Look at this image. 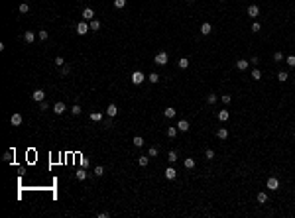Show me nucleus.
<instances>
[{"label":"nucleus","mask_w":295,"mask_h":218,"mask_svg":"<svg viewBox=\"0 0 295 218\" xmlns=\"http://www.w3.org/2000/svg\"><path fill=\"white\" fill-rule=\"evenodd\" d=\"M130 81L134 83V85H142V83L146 81V75L142 71H134V73H132V77H130Z\"/></svg>","instance_id":"1"},{"label":"nucleus","mask_w":295,"mask_h":218,"mask_svg":"<svg viewBox=\"0 0 295 218\" xmlns=\"http://www.w3.org/2000/svg\"><path fill=\"white\" fill-rule=\"evenodd\" d=\"M167 61H169V57H167V53H165V51H159V53L156 55V59H154V63H156V65H165Z\"/></svg>","instance_id":"2"},{"label":"nucleus","mask_w":295,"mask_h":218,"mask_svg":"<svg viewBox=\"0 0 295 218\" xmlns=\"http://www.w3.org/2000/svg\"><path fill=\"white\" fill-rule=\"evenodd\" d=\"M89 30H91V28H89V22L83 20V22H79V24H77V33H79V35H85V33H89Z\"/></svg>","instance_id":"3"},{"label":"nucleus","mask_w":295,"mask_h":218,"mask_svg":"<svg viewBox=\"0 0 295 218\" xmlns=\"http://www.w3.org/2000/svg\"><path fill=\"white\" fill-rule=\"evenodd\" d=\"M83 20L85 22L95 20V10H92V8H85V10H83Z\"/></svg>","instance_id":"4"},{"label":"nucleus","mask_w":295,"mask_h":218,"mask_svg":"<svg viewBox=\"0 0 295 218\" xmlns=\"http://www.w3.org/2000/svg\"><path fill=\"white\" fill-rule=\"evenodd\" d=\"M268 189L269 191H277V189H279V181L275 177H269L268 179Z\"/></svg>","instance_id":"5"},{"label":"nucleus","mask_w":295,"mask_h":218,"mask_svg":"<svg viewBox=\"0 0 295 218\" xmlns=\"http://www.w3.org/2000/svg\"><path fill=\"white\" fill-rule=\"evenodd\" d=\"M32 98L36 100V102H41V100H45V93L41 91V88H38V91H33V94H32Z\"/></svg>","instance_id":"6"},{"label":"nucleus","mask_w":295,"mask_h":218,"mask_svg":"<svg viewBox=\"0 0 295 218\" xmlns=\"http://www.w3.org/2000/svg\"><path fill=\"white\" fill-rule=\"evenodd\" d=\"M53 112L57 114V116H61V114L65 112V102H55V104H53Z\"/></svg>","instance_id":"7"},{"label":"nucleus","mask_w":295,"mask_h":218,"mask_svg":"<svg viewBox=\"0 0 295 218\" xmlns=\"http://www.w3.org/2000/svg\"><path fill=\"white\" fill-rule=\"evenodd\" d=\"M175 177H177V171L173 167H167V169H165V179H167V181H173Z\"/></svg>","instance_id":"8"},{"label":"nucleus","mask_w":295,"mask_h":218,"mask_svg":"<svg viewBox=\"0 0 295 218\" xmlns=\"http://www.w3.org/2000/svg\"><path fill=\"white\" fill-rule=\"evenodd\" d=\"M258 14H260V8L256 6V4H250V6H248V16H250V18H256Z\"/></svg>","instance_id":"9"},{"label":"nucleus","mask_w":295,"mask_h":218,"mask_svg":"<svg viewBox=\"0 0 295 218\" xmlns=\"http://www.w3.org/2000/svg\"><path fill=\"white\" fill-rule=\"evenodd\" d=\"M189 128H191V126H189L187 120H179V122H177V130H181V132H187Z\"/></svg>","instance_id":"10"},{"label":"nucleus","mask_w":295,"mask_h":218,"mask_svg":"<svg viewBox=\"0 0 295 218\" xmlns=\"http://www.w3.org/2000/svg\"><path fill=\"white\" fill-rule=\"evenodd\" d=\"M216 138L218 139H226L228 138V130H226V128H218V130H216Z\"/></svg>","instance_id":"11"},{"label":"nucleus","mask_w":295,"mask_h":218,"mask_svg":"<svg viewBox=\"0 0 295 218\" xmlns=\"http://www.w3.org/2000/svg\"><path fill=\"white\" fill-rule=\"evenodd\" d=\"M210 32H213V26H210L209 22H205L203 26H201V33H203V35H209Z\"/></svg>","instance_id":"12"},{"label":"nucleus","mask_w":295,"mask_h":218,"mask_svg":"<svg viewBox=\"0 0 295 218\" xmlns=\"http://www.w3.org/2000/svg\"><path fill=\"white\" fill-rule=\"evenodd\" d=\"M10 124H12V126H20V124H22V114H12Z\"/></svg>","instance_id":"13"},{"label":"nucleus","mask_w":295,"mask_h":218,"mask_svg":"<svg viewBox=\"0 0 295 218\" xmlns=\"http://www.w3.org/2000/svg\"><path fill=\"white\" fill-rule=\"evenodd\" d=\"M175 114H177V110H175V108H171V106H167V108L163 110V116H165V118H173Z\"/></svg>","instance_id":"14"},{"label":"nucleus","mask_w":295,"mask_h":218,"mask_svg":"<svg viewBox=\"0 0 295 218\" xmlns=\"http://www.w3.org/2000/svg\"><path fill=\"white\" fill-rule=\"evenodd\" d=\"M236 67H238L240 71H246V69H248V61L246 59H238L236 61Z\"/></svg>","instance_id":"15"},{"label":"nucleus","mask_w":295,"mask_h":218,"mask_svg":"<svg viewBox=\"0 0 295 218\" xmlns=\"http://www.w3.org/2000/svg\"><path fill=\"white\" fill-rule=\"evenodd\" d=\"M116 112H118L116 104H108V108H106V114H108V116L112 118V116H116Z\"/></svg>","instance_id":"16"},{"label":"nucleus","mask_w":295,"mask_h":218,"mask_svg":"<svg viewBox=\"0 0 295 218\" xmlns=\"http://www.w3.org/2000/svg\"><path fill=\"white\" fill-rule=\"evenodd\" d=\"M228 118H230V112H228V110H220V112H218V120H220V122H226Z\"/></svg>","instance_id":"17"},{"label":"nucleus","mask_w":295,"mask_h":218,"mask_svg":"<svg viewBox=\"0 0 295 218\" xmlns=\"http://www.w3.org/2000/svg\"><path fill=\"white\" fill-rule=\"evenodd\" d=\"M148 157H150V155H142V157H138V165H140V167H146L148 163H150V159H148Z\"/></svg>","instance_id":"18"},{"label":"nucleus","mask_w":295,"mask_h":218,"mask_svg":"<svg viewBox=\"0 0 295 218\" xmlns=\"http://www.w3.org/2000/svg\"><path fill=\"white\" fill-rule=\"evenodd\" d=\"M177 65H179V69H187V67H189V59H187V57H181V59L177 61Z\"/></svg>","instance_id":"19"},{"label":"nucleus","mask_w":295,"mask_h":218,"mask_svg":"<svg viewBox=\"0 0 295 218\" xmlns=\"http://www.w3.org/2000/svg\"><path fill=\"white\" fill-rule=\"evenodd\" d=\"M132 144L136 145V147H142V145H144V138H142V136H134Z\"/></svg>","instance_id":"20"},{"label":"nucleus","mask_w":295,"mask_h":218,"mask_svg":"<svg viewBox=\"0 0 295 218\" xmlns=\"http://www.w3.org/2000/svg\"><path fill=\"white\" fill-rule=\"evenodd\" d=\"M33 40H36V33H33V32H26V33H24V41L32 43Z\"/></svg>","instance_id":"21"},{"label":"nucleus","mask_w":295,"mask_h":218,"mask_svg":"<svg viewBox=\"0 0 295 218\" xmlns=\"http://www.w3.org/2000/svg\"><path fill=\"white\" fill-rule=\"evenodd\" d=\"M75 177H77L79 181H85V179H87V171H85V169H79V171L75 173Z\"/></svg>","instance_id":"22"},{"label":"nucleus","mask_w":295,"mask_h":218,"mask_svg":"<svg viewBox=\"0 0 295 218\" xmlns=\"http://www.w3.org/2000/svg\"><path fill=\"white\" fill-rule=\"evenodd\" d=\"M12 157H14V151H12V149H8V151L2 155V159H4L6 163H10V161H12Z\"/></svg>","instance_id":"23"},{"label":"nucleus","mask_w":295,"mask_h":218,"mask_svg":"<svg viewBox=\"0 0 295 218\" xmlns=\"http://www.w3.org/2000/svg\"><path fill=\"white\" fill-rule=\"evenodd\" d=\"M277 79H279V83H285V81L289 79V75L285 71H279V73H277Z\"/></svg>","instance_id":"24"},{"label":"nucleus","mask_w":295,"mask_h":218,"mask_svg":"<svg viewBox=\"0 0 295 218\" xmlns=\"http://www.w3.org/2000/svg\"><path fill=\"white\" fill-rule=\"evenodd\" d=\"M148 81H150L151 85H156L157 81H159V75H157V73H151V75H148Z\"/></svg>","instance_id":"25"},{"label":"nucleus","mask_w":295,"mask_h":218,"mask_svg":"<svg viewBox=\"0 0 295 218\" xmlns=\"http://www.w3.org/2000/svg\"><path fill=\"white\" fill-rule=\"evenodd\" d=\"M89 28H91L92 32H97L98 28H100V22H98V20H91V24H89Z\"/></svg>","instance_id":"26"},{"label":"nucleus","mask_w":295,"mask_h":218,"mask_svg":"<svg viewBox=\"0 0 295 218\" xmlns=\"http://www.w3.org/2000/svg\"><path fill=\"white\" fill-rule=\"evenodd\" d=\"M258 202H262V205H264V202H268V195H266V193H258Z\"/></svg>","instance_id":"27"},{"label":"nucleus","mask_w":295,"mask_h":218,"mask_svg":"<svg viewBox=\"0 0 295 218\" xmlns=\"http://www.w3.org/2000/svg\"><path fill=\"white\" fill-rule=\"evenodd\" d=\"M252 79L260 81V79H262V71H260V69H254V71H252Z\"/></svg>","instance_id":"28"},{"label":"nucleus","mask_w":295,"mask_h":218,"mask_svg":"<svg viewBox=\"0 0 295 218\" xmlns=\"http://www.w3.org/2000/svg\"><path fill=\"white\" fill-rule=\"evenodd\" d=\"M185 167H187V169H193V167H195V159L185 157Z\"/></svg>","instance_id":"29"},{"label":"nucleus","mask_w":295,"mask_h":218,"mask_svg":"<svg viewBox=\"0 0 295 218\" xmlns=\"http://www.w3.org/2000/svg\"><path fill=\"white\" fill-rule=\"evenodd\" d=\"M95 175H97V177H102V175H104V167L97 165V167H95Z\"/></svg>","instance_id":"30"},{"label":"nucleus","mask_w":295,"mask_h":218,"mask_svg":"<svg viewBox=\"0 0 295 218\" xmlns=\"http://www.w3.org/2000/svg\"><path fill=\"white\" fill-rule=\"evenodd\" d=\"M71 112H73V116H79V114L83 112V108H81V106H79V104H73V108H71Z\"/></svg>","instance_id":"31"},{"label":"nucleus","mask_w":295,"mask_h":218,"mask_svg":"<svg viewBox=\"0 0 295 218\" xmlns=\"http://www.w3.org/2000/svg\"><path fill=\"white\" fill-rule=\"evenodd\" d=\"M175 136H177V128L169 126V128H167V138H175Z\"/></svg>","instance_id":"32"},{"label":"nucleus","mask_w":295,"mask_h":218,"mask_svg":"<svg viewBox=\"0 0 295 218\" xmlns=\"http://www.w3.org/2000/svg\"><path fill=\"white\" fill-rule=\"evenodd\" d=\"M91 120H92V122H100V120H102V114H100V112H92L91 114Z\"/></svg>","instance_id":"33"},{"label":"nucleus","mask_w":295,"mask_h":218,"mask_svg":"<svg viewBox=\"0 0 295 218\" xmlns=\"http://www.w3.org/2000/svg\"><path fill=\"white\" fill-rule=\"evenodd\" d=\"M20 12H22V14L30 12V4H28V2H22V4H20Z\"/></svg>","instance_id":"34"},{"label":"nucleus","mask_w":295,"mask_h":218,"mask_svg":"<svg viewBox=\"0 0 295 218\" xmlns=\"http://www.w3.org/2000/svg\"><path fill=\"white\" fill-rule=\"evenodd\" d=\"M38 38H39V40H41V41H45L47 38H49V33H47L45 30H41V32H38Z\"/></svg>","instance_id":"35"},{"label":"nucleus","mask_w":295,"mask_h":218,"mask_svg":"<svg viewBox=\"0 0 295 218\" xmlns=\"http://www.w3.org/2000/svg\"><path fill=\"white\" fill-rule=\"evenodd\" d=\"M124 6H126V0H114V8L120 10V8H124Z\"/></svg>","instance_id":"36"},{"label":"nucleus","mask_w":295,"mask_h":218,"mask_svg":"<svg viewBox=\"0 0 295 218\" xmlns=\"http://www.w3.org/2000/svg\"><path fill=\"white\" fill-rule=\"evenodd\" d=\"M167 159H169V163H175V161H177V153H175V151H169Z\"/></svg>","instance_id":"37"},{"label":"nucleus","mask_w":295,"mask_h":218,"mask_svg":"<svg viewBox=\"0 0 295 218\" xmlns=\"http://www.w3.org/2000/svg\"><path fill=\"white\" fill-rule=\"evenodd\" d=\"M205 157L209 159V161H210V159H215V151H213V149H207V151H205Z\"/></svg>","instance_id":"38"},{"label":"nucleus","mask_w":295,"mask_h":218,"mask_svg":"<svg viewBox=\"0 0 295 218\" xmlns=\"http://www.w3.org/2000/svg\"><path fill=\"white\" fill-rule=\"evenodd\" d=\"M207 102H209V104H215L216 102V94H209V96H207Z\"/></svg>","instance_id":"39"},{"label":"nucleus","mask_w":295,"mask_h":218,"mask_svg":"<svg viewBox=\"0 0 295 218\" xmlns=\"http://www.w3.org/2000/svg\"><path fill=\"white\" fill-rule=\"evenodd\" d=\"M222 102L224 104H230V102H232V96H230V94H222Z\"/></svg>","instance_id":"40"},{"label":"nucleus","mask_w":295,"mask_h":218,"mask_svg":"<svg viewBox=\"0 0 295 218\" xmlns=\"http://www.w3.org/2000/svg\"><path fill=\"white\" fill-rule=\"evenodd\" d=\"M148 155H150V157H156L157 155V147H150V149H148Z\"/></svg>","instance_id":"41"},{"label":"nucleus","mask_w":295,"mask_h":218,"mask_svg":"<svg viewBox=\"0 0 295 218\" xmlns=\"http://www.w3.org/2000/svg\"><path fill=\"white\" fill-rule=\"evenodd\" d=\"M287 65L289 67H295V55H289V57H287Z\"/></svg>","instance_id":"42"},{"label":"nucleus","mask_w":295,"mask_h":218,"mask_svg":"<svg viewBox=\"0 0 295 218\" xmlns=\"http://www.w3.org/2000/svg\"><path fill=\"white\" fill-rule=\"evenodd\" d=\"M55 65H57V67H63V65H65L63 57H55Z\"/></svg>","instance_id":"43"},{"label":"nucleus","mask_w":295,"mask_h":218,"mask_svg":"<svg viewBox=\"0 0 295 218\" xmlns=\"http://www.w3.org/2000/svg\"><path fill=\"white\" fill-rule=\"evenodd\" d=\"M274 59H275V61H281V59H283V53H281V51H275V53H274Z\"/></svg>","instance_id":"44"},{"label":"nucleus","mask_w":295,"mask_h":218,"mask_svg":"<svg viewBox=\"0 0 295 218\" xmlns=\"http://www.w3.org/2000/svg\"><path fill=\"white\" fill-rule=\"evenodd\" d=\"M47 108H49V104H47L45 100H41V102H39V110H47Z\"/></svg>","instance_id":"45"},{"label":"nucleus","mask_w":295,"mask_h":218,"mask_svg":"<svg viewBox=\"0 0 295 218\" xmlns=\"http://www.w3.org/2000/svg\"><path fill=\"white\" fill-rule=\"evenodd\" d=\"M260 30H262V26H260L258 22H256V24H252V32H260Z\"/></svg>","instance_id":"46"},{"label":"nucleus","mask_w":295,"mask_h":218,"mask_svg":"<svg viewBox=\"0 0 295 218\" xmlns=\"http://www.w3.org/2000/svg\"><path fill=\"white\" fill-rule=\"evenodd\" d=\"M81 165H83V167H89V159L83 157V159H81Z\"/></svg>","instance_id":"47"},{"label":"nucleus","mask_w":295,"mask_h":218,"mask_svg":"<svg viewBox=\"0 0 295 218\" xmlns=\"http://www.w3.org/2000/svg\"><path fill=\"white\" fill-rule=\"evenodd\" d=\"M191 2H193V0H191Z\"/></svg>","instance_id":"48"},{"label":"nucleus","mask_w":295,"mask_h":218,"mask_svg":"<svg viewBox=\"0 0 295 218\" xmlns=\"http://www.w3.org/2000/svg\"><path fill=\"white\" fill-rule=\"evenodd\" d=\"M222 2H224V0H222Z\"/></svg>","instance_id":"49"}]
</instances>
